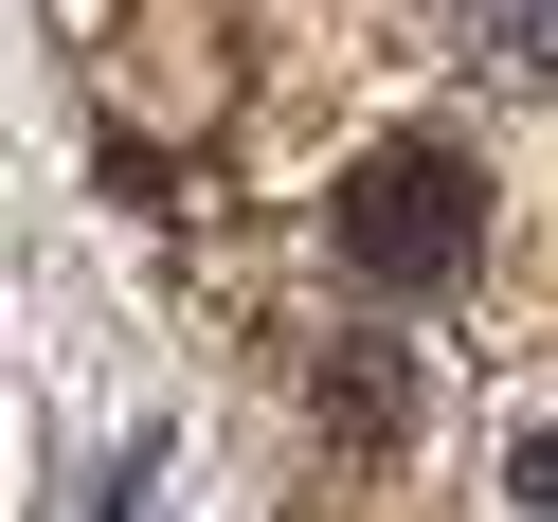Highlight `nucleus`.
<instances>
[{
  "label": "nucleus",
  "mask_w": 558,
  "mask_h": 522,
  "mask_svg": "<svg viewBox=\"0 0 558 522\" xmlns=\"http://www.w3.org/2000/svg\"><path fill=\"white\" fill-rule=\"evenodd\" d=\"M325 253L361 270L378 306H433L486 270V145H450V126H378L361 162H342L325 198Z\"/></svg>",
  "instance_id": "f257e3e1"
},
{
  "label": "nucleus",
  "mask_w": 558,
  "mask_h": 522,
  "mask_svg": "<svg viewBox=\"0 0 558 522\" xmlns=\"http://www.w3.org/2000/svg\"><path fill=\"white\" fill-rule=\"evenodd\" d=\"M325 414H342V450H397V414H414V361H397V342H342V361H325Z\"/></svg>",
  "instance_id": "f03ea898"
},
{
  "label": "nucleus",
  "mask_w": 558,
  "mask_h": 522,
  "mask_svg": "<svg viewBox=\"0 0 558 522\" xmlns=\"http://www.w3.org/2000/svg\"><path fill=\"white\" fill-rule=\"evenodd\" d=\"M450 37L486 73H558V0H450Z\"/></svg>",
  "instance_id": "7ed1b4c3"
},
{
  "label": "nucleus",
  "mask_w": 558,
  "mask_h": 522,
  "mask_svg": "<svg viewBox=\"0 0 558 522\" xmlns=\"http://www.w3.org/2000/svg\"><path fill=\"white\" fill-rule=\"evenodd\" d=\"M505 486H522V505L558 522V414H522V450H505Z\"/></svg>",
  "instance_id": "20e7f679"
}]
</instances>
